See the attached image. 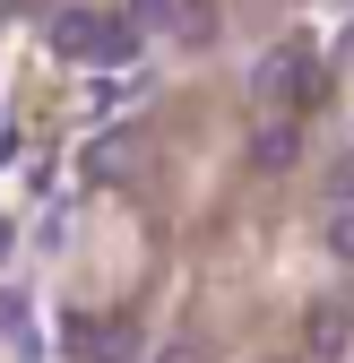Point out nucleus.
<instances>
[{"label": "nucleus", "mask_w": 354, "mask_h": 363, "mask_svg": "<svg viewBox=\"0 0 354 363\" xmlns=\"http://www.w3.org/2000/svg\"><path fill=\"white\" fill-rule=\"evenodd\" d=\"M251 96H294V104H320V96H329V78L312 69V52H302V43H277V52L251 69Z\"/></svg>", "instance_id": "f257e3e1"}, {"label": "nucleus", "mask_w": 354, "mask_h": 363, "mask_svg": "<svg viewBox=\"0 0 354 363\" xmlns=\"http://www.w3.org/2000/svg\"><path fill=\"white\" fill-rule=\"evenodd\" d=\"M302 346H312L320 363H346V346H354V311H346L337 294H320L312 311H302Z\"/></svg>", "instance_id": "f03ea898"}, {"label": "nucleus", "mask_w": 354, "mask_h": 363, "mask_svg": "<svg viewBox=\"0 0 354 363\" xmlns=\"http://www.w3.org/2000/svg\"><path fill=\"white\" fill-rule=\"evenodd\" d=\"M294 156H302V130H294V121H259V130H251V164H259V173H285Z\"/></svg>", "instance_id": "7ed1b4c3"}, {"label": "nucleus", "mask_w": 354, "mask_h": 363, "mask_svg": "<svg viewBox=\"0 0 354 363\" xmlns=\"http://www.w3.org/2000/svg\"><path fill=\"white\" fill-rule=\"evenodd\" d=\"M86 173H96V182H130V173H139V130H113V139H96Z\"/></svg>", "instance_id": "20e7f679"}, {"label": "nucleus", "mask_w": 354, "mask_h": 363, "mask_svg": "<svg viewBox=\"0 0 354 363\" xmlns=\"http://www.w3.org/2000/svg\"><path fill=\"white\" fill-rule=\"evenodd\" d=\"M96 26H104L96 9H61V18H52V52H69V61L96 52Z\"/></svg>", "instance_id": "39448f33"}, {"label": "nucleus", "mask_w": 354, "mask_h": 363, "mask_svg": "<svg viewBox=\"0 0 354 363\" xmlns=\"http://www.w3.org/2000/svg\"><path fill=\"white\" fill-rule=\"evenodd\" d=\"M130 52H139V26H130V18H104V26H96V61L113 69V61H130Z\"/></svg>", "instance_id": "423d86ee"}, {"label": "nucleus", "mask_w": 354, "mask_h": 363, "mask_svg": "<svg viewBox=\"0 0 354 363\" xmlns=\"http://www.w3.org/2000/svg\"><path fill=\"white\" fill-rule=\"evenodd\" d=\"M173 18H182L173 0H130V26H139V35H147V26H173Z\"/></svg>", "instance_id": "0eeeda50"}, {"label": "nucleus", "mask_w": 354, "mask_h": 363, "mask_svg": "<svg viewBox=\"0 0 354 363\" xmlns=\"http://www.w3.org/2000/svg\"><path fill=\"white\" fill-rule=\"evenodd\" d=\"M96 363H139V329H130V320H121V329L104 337V354H96Z\"/></svg>", "instance_id": "6e6552de"}, {"label": "nucleus", "mask_w": 354, "mask_h": 363, "mask_svg": "<svg viewBox=\"0 0 354 363\" xmlns=\"http://www.w3.org/2000/svg\"><path fill=\"white\" fill-rule=\"evenodd\" d=\"M329 251L354 259V208H329Z\"/></svg>", "instance_id": "1a4fd4ad"}, {"label": "nucleus", "mask_w": 354, "mask_h": 363, "mask_svg": "<svg viewBox=\"0 0 354 363\" xmlns=\"http://www.w3.org/2000/svg\"><path fill=\"white\" fill-rule=\"evenodd\" d=\"M329 208H354V156L329 164Z\"/></svg>", "instance_id": "9d476101"}, {"label": "nucleus", "mask_w": 354, "mask_h": 363, "mask_svg": "<svg viewBox=\"0 0 354 363\" xmlns=\"http://www.w3.org/2000/svg\"><path fill=\"white\" fill-rule=\"evenodd\" d=\"M173 26H182V43H216V18L199 9V0H190V18H173Z\"/></svg>", "instance_id": "9b49d317"}, {"label": "nucleus", "mask_w": 354, "mask_h": 363, "mask_svg": "<svg viewBox=\"0 0 354 363\" xmlns=\"http://www.w3.org/2000/svg\"><path fill=\"white\" fill-rule=\"evenodd\" d=\"M18 329H26V294L0 286V337H18Z\"/></svg>", "instance_id": "f8f14e48"}, {"label": "nucleus", "mask_w": 354, "mask_h": 363, "mask_svg": "<svg viewBox=\"0 0 354 363\" xmlns=\"http://www.w3.org/2000/svg\"><path fill=\"white\" fill-rule=\"evenodd\" d=\"M164 363H199V354H190V346H173V354H164Z\"/></svg>", "instance_id": "ddd939ff"}, {"label": "nucleus", "mask_w": 354, "mask_h": 363, "mask_svg": "<svg viewBox=\"0 0 354 363\" xmlns=\"http://www.w3.org/2000/svg\"><path fill=\"white\" fill-rule=\"evenodd\" d=\"M18 9H26V0H0V18H18Z\"/></svg>", "instance_id": "4468645a"}, {"label": "nucleus", "mask_w": 354, "mask_h": 363, "mask_svg": "<svg viewBox=\"0 0 354 363\" xmlns=\"http://www.w3.org/2000/svg\"><path fill=\"white\" fill-rule=\"evenodd\" d=\"M0 259H9V225H0Z\"/></svg>", "instance_id": "2eb2a0df"}]
</instances>
